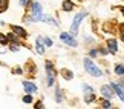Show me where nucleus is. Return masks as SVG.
Instances as JSON below:
<instances>
[{
  "mask_svg": "<svg viewBox=\"0 0 124 109\" xmlns=\"http://www.w3.org/2000/svg\"><path fill=\"white\" fill-rule=\"evenodd\" d=\"M23 86H25L28 94H34L37 91V86H35V84H32V83H29V82H23Z\"/></svg>",
  "mask_w": 124,
  "mask_h": 109,
  "instance_id": "nucleus-7",
  "label": "nucleus"
},
{
  "mask_svg": "<svg viewBox=\"0 0 124 109\" xmlns=\"http://www.w3.org/2000/svg\"><path fill=\"white\" fill-rule=\"evenodd\" d=\"M45 43H46V46H52V40L46 37V39H45Z\"/></svg>",
  "mask_w": 124,
  "mask_h": 109,
  "instance_id": "nucleus-21",
  "label": "nucleus"
},
{
  "mask_svg": "<svg viewBox=\"0 0 124 109\" xmlns=\"http://www.w3.org/2000/svg\"><path fill=\"white\" fill-rule=\"evenodd\" d=\"M86 14L87 12H80V14H77V16H75V18H74V23H72V28H70V34L72 35H75L78 32V26H80V23H81V20L86 17Z\"/></svg>",
  "mask_w": 124,
  "mask_h": 109,
  "instance_id": "nucleus-2",
  "label": "nucleus"
},
{
  "mask_svg": "<svg viewBox=\"0 0 124 109\" xmlns=\"http://www.w3.org/2000/svg\"><path fill=\"white\" fill-rule=\"evenodd\" d=\"M84 68L87 69V72L90 75H93V77H100V75H101V71L98 69V66L95 63H92V60H89V59L84 60Z\"/></svg>",
  "mask_w": 124,
  "mask_h": 109,
  "instance_id": "nucleus-1",
  "label": "nucleus"
},
{
  "mask_svg": "<svg viewBox=\"0 0 124 109\" xmlns=\"http://www.w3.org/2000/svg\"><path fill=\"white\" fill-rule=\"evenodd\" d=\"M72 8H74L72 2H69V0H64V2H63V9H64V11H70Z\"/></svg>",
  "mask_w": 124,
  "mask_h": 109,
  "instance_id": "nucleus-14",
  "label": "nucleus"
},
{
  "mask_svg": "<svg viewBox=\"0 0 124 109\" xmlns=\"http://www.w3.org/2000/svg\"><path fill=\"white\" fill-rule=\"evenodd\" d=\"M12 29H14V32H16L17 35H20V37H26V32H25V29H23V28H20V26H14Z\"/></svg>",
  "mask_w": 124,
  "mask_h": 109,
  "instance_id": "nucleus-12",
  "label": "nucleus"
},
{
  "mask_svg": "<svg viewBox=\"0 0 124 109\" xmlns=\"http://www.w3.org/2000/svg\"><path fill=\"white\" fill-rule=\"evenodd\" d=\"M112 88H113V89H115V92L118 94V97H120V98H121V100L124 101V89H123L121 86H118V84H116V83H113V84H112Z\"/></svg>",
  "mask_w": 124,
  "mask_h": 109,
  "instance_id": "nucleus-8",
  "label": "nucleus"
},
{
  "mask_svg": "<svg viewBox=\"0 0 124 109\" xmlns=\"http://www.w3.org/2000/svg\"><path fill=\"white\" fill-rule=\"evenodd\" d=\"M63 77L69 80V78H72V77H74V74L70 72V71H63Z\"/></svg>",
  "mask_w": 124,
  "mask_h": 109,
  "instance_id": "nucleus-17",
  "label": "nucleus"
},
{
  "mask_svg": "<svg viewBox=\"0 0 124 109\" xmlns=\"http://www.w3.org/2000/svg\"><path fill=\"white\" fill-rule=\"evenodd\" d=\"M115 72H116V75H123L124 74V68H123L121 65H118L116 68H115Z\"/></svg>",
  "mask_w": 124,
  "mask_h": 109,
  "instance_id": "nucleus-16",
  "label": "nucleus"
},
{
  "mask_svg": "<svg viewBox=\"0 0 124 109\" xmlns=\"http://www.w3.org/2000/svg\"><path fill=\"white\" fill-rule=\"evenodd\" d=\"M83 89H84V92H86V95H84V100L87 101V103H90L92 100H95V95H93V89L90 88V86H87V84H83Z\"/></svg>",
  "mask_w": 124,
  "mask_h": 109,
  "instance_id": "nucleus-6",
  "label": "nucleus"
},
{
  "mask_svg": "<svg viewBox=\"0 0 124 109\" xmlns=\"http://www.w3.org/2000/svg\"><path fill=\"white\" fill-rule=\"evenodd\" d=\"M103 108H110V103H109V101H104L103 103Z\"/></svg>",
  "mask_w": 124,
  "mask_h": 109,
  "instance_id": "nucleus-22",
  "label": "nucleus"
},
{
  "mask_svg": "<svg viewBox=\"0 0 124 109\" xmlns=\"http://www.w3.org/2000/svg\"><path fill=\"white\" fill-rule=\"evenodd\" d=\"M32 18H34V20H41L43 18V16H41V5L40 3L32 5Z\"/></svg>",
  "mask_w": 124,
  "mask_h": 109,
  "instance_id": "nucleus-3",
  "label": "nucleus"
},
{
  "mask_svg": "<svg viewBox=\"0 0 124 109\" xmlns=\"http://www.w3.org/2000/svg\"><path fill=\"white\" fill-rule=\"evenodd\" d=\"M41 20H45L46 23H49V25H54V26H57V25H58V23H57V22H55L52 17H49V16H43V18H41Z\"/></svg>",
  "mask_w": 124,
  "mask_h": 109,
  "instance_id": "nucleus-13",
  "label": "nucleus"
},
{
  "mask_svg": "<svg viewBox=\"0 0 124 109\" xmlns=\"http://www.w3.org/2000/svg\"><path fill=\"white\" fill-rule=\"evenodd\" d=\"M8 8V0H0V12H3Z\"/></svg>",
  "mask_w": 124,
  "mask_h": 109,
  "instance_id": "nucleus-15",
  "label": "nucleus"
},
{
  "mask_svg": "<svg viewBox=\"0 0 124 109\" xmlns=\"http://www.w3.org/2000/svg\"><path fill=\"white\" fill-rule=\"evenodd\" d=\"M35 48H37V51H39V54H45V48H43V40L40 39H37V43H35Z\"/></svg>",
  "mask_w": 124,
  "mask_h": 109,
  "instance_id": "nucleus-10",
  "label": "nucleus"
},
{
  "mask_svg": "<svg viewBox=\"0 0 124 109\" xmlns=\"http://www.w3.org/2000/svg\"><path fill=\"white\" fill-rule=\"evenodd\" d=\"M46 72H47V84L49 86H52L55 82V75H54V69H52V65H51V61H47L46 63Z\"/></svg>",
  "mask_w": 124,
  "mask_h": 109,
  "instance_id": "nucleus-4",
  "label": "nucleus"
},
{
  "mask_svg": "<svg viewBox=\"0 0 124 109\" xmlns=\"http://www.w3.org/2000/svg\"><path fill=\"white\" fill-rule=\"evenodd\" d=\"M60 37H61V40H63L66 45H69V46H77V45H78V43H77V40H75L72 35L66 34V32H61V35H60Z\"/></svg>",
  "mask_w": 124,
  "mask_h": 109,
  "instance_id": "nucleus-5",
  "label": "nucleus"
},
{
  "mask_svg": "<svg viewBox=\"0 0 124 109\" xmlns=\"http://www.w3.org/2000/svg\"><path fill=\"white\" fill-rule=\"evenodd\" d=\"M63 98H61V92H60V89H57V101H61Z\"/></svg>",
  "mask_w": 124,
  "mask_h": 109,
  "instance_id": "nucleus-20",
  "label": "nucleus"
},
{
  "mask_svg": "<svg viewBox=\"0 0 124 109\" xmlns=\"http://www.w3.org/2000/svg\"><path fill=\"white\" fill-rule=\"evenodd\" d=\"M23 101H25V103H31L32 101V97L31 95H25V97H23Z\"/></svg>",
  "mask_w": 124,
  "mask_h": 109,
  "instance_id": "nucleus-19",
  "label": "nucleus"
},
{
  "mask_svg": "<svg viewBox=\"0 0 124 109\" xmlns=\"http://www.w3.org/2000/svg\"><path fill=\"white\" fill-rule=\"evenodd\" d=\"M107 45H109V49H110L113 54H116V52H118V48H116V42H115V40H109V42H107Z\"/></svg>",
  "mask_w": 124,
  "mask_h": 109,
  "instance_id": "nucleus-11",
  "label": "nucleus"
},
{
  "mask_svg": "<svg viewBox=\"0 0 124 109\" xmlns=\"http://www.w3.org/2000/svg\"><path fill=\"white\" fill-rule=\"evenodd\" d=\"M0 43H2V45H6L8 43V37H5L3 34H0Z\"/></svg>",
  "mask_w": 124,
  "mask_h": 109,
  "instance_id": "nucleus-18",
  "label": "nucleus"
},
{
  "mask_svg": "<svg viewBox=\"0 0 124 109\" xmlns=\"http://www.w3.org/2000/svg\"><path fill=\"white\" fill-rule=\"evenodd\" d=\"M101 92H103V95L106 97V98H112L113 97V92H112V89L109 88V86H103L101 88Z\"/></svg>",
  "mask_w": 124,
  "mask_h": 109,
  "instance_id": "nucleus-9",
  "label": "nucleus"
}]
</instances>
